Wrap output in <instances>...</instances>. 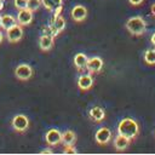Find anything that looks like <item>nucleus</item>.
Segmentation results:
<instances>
[{"label": "nucleus", "mask_w": 155, "mask_h": 155, "mask_svg": "<svg viewBox=\"0 0 155 155\" xmlns=\"http://www.w3.org/2000/svg\"><path fill=\"white\" fill-rule=\"evenodd\" d=\"M102 68H103V61H102L101 57L96 56V57H92V58L87 59L86 69L88 70L90 74H97L102 70Z\"/></svg>", "instance_id": "1a4fd4ad"}, {"label": "nucleus", "mask_w": 155, "mask_h": 155, "mask_svg": "<svg viewBox=\"0 0 155 155\" xmlns=\"http://www.w3.org/2000/svg\"><path fill=\"white\" fill-rule=\"evenodd\" d=\"M45 140L50 147H56L59 143H62V133L56 128H51L46 132Z\"/></svg>", "instance_id": "0eeeda50"}, {"label": "nucleus", "mask_w": 155, "mask_h": 155, "mask_svg": "<svg viewBox=\"0 0 155 155\" xmlns=\"http://www.w3.org/2000/svg\"><path fill=\"white\" fill-rule=\"evenodd\" d=\"M90 117L91 120H93L94 122H101L104 120L105 117V111L103 108L101 107H93L91 110H90Z\"/></svg>", "instance_id": "2eb2a0df"}, {"label": "nucleus", "mask_w": 155, "mask_h": 155, "mask_svg": "<svg viewBox=\"0 0 155 155\" xmlns=\"http://www.w3.org/2000/svg\"><path fill=\"white\" fill-rule=\"evenodd\" d=\"M4 1H5V0H4Z\"/></svg>", "instance_id": "2f4dec72"}, {"label": "nucleus", "mask_w": 155, "mask_h": 155, "mask_svg": "<svg viewBox=\"0 0 155 155\" xmlns=\"http://www.w3.org/2000/svg\"><path fill=\"white\" fill-rule=\"evenodd\" d=\"M117 134L124 136L128 138L130 140L136 139V137L139 134V125L136 120L131 117L122 119L117 125Z\"/></svg>", "instance_id": "f257e3e1"}, {"label": "nucleus", "mask_w": 155, "mask_h": 155, "mask_svg": "<svg viewBox=\"0 0 155 155\" xmlns=\"http://www.w3.org/2000/svg\"><path fill=\"white\" fill-rule=\"evenodd\" d=\"M17 23L16 18L11 15H1V28L2 29H8L11 28L12 25H15Z\"/></svg>", "instance_id": "6ab92c4d"}, {"label": "nucleus", "mask_w": 155, "mask_h": 155, "mask_svg": "<svg viewBox=\"0 0 155 155\" xmlns=\"http://www.w3.org/2000/svg\"><path fill=\"white\" fill-rule=\"evenodd\" d=\"M93 78L91 74H82L78 79V87L82 91H88L93 86Z\"/></svg>", "instance_id": "9b49d317"}, {"label": "nucleus", "mask_w": 155, "mask_h": 155, "mask_svg": "<svg viewBox=\"0 0 155 155\" xmlns=\"http://www.w3.org/2000/svg\"><path fill=\"white\" fill-rule=\"evenodd\" d=\"M27 2L28 0H13V5L17 10H22L27 7Z\"/></svg>", "instance_id": "4be33fe9"}, {"label": "nucleus", "mask_w": 155, "mask_h": 155, "mask_svg": "<svg viewBox=\"0 0 155 155\" xmlns=\"http://www.w3.org/2000/svg\"><path fill=\"white\" fill-rule=\"evenodd\" d=\"M75 142H76V134H75V132L68 130L64 133H62V143L64 145H74Z\"/></svg>", "instance_id": "f3484780"}, {"label": "nucleus", "mask_w": 155, "mask_h": 155, "mask_svg": "<svg viewBox=\"0 0 155 155\" xmlns=\"http://www.w3.org/2000/svg\"><path fill=\"white\" fill-rule=\"evenodd\" d=\"M53 44H54V38L51 35L42 34L39 38V47L41 51H50L52 48Z\"/></svg>", "instance_id": "f8f14e48"}, {"label": "nucleus", "mask_w": 155, "mask_h": 155, "mask_svg": "<svg viewBox=\"0 0 155 155\" xmlns=\"http://www.w3.org/2000/svg\"><path fill=\"white\" fill-rule=\"evenodd\" d=\"M34 12L28 10L27 7L25 8H22V10H18V13H17V17H16V21L19 25L24 27V25H28L33 22V18H34Z\"/></svg>", "instance_id": "423d86ee"}, {"label": "nucleus", "mask_w": 155, "mask_h": 155, "mask_svg": "<svg viewBox=\"0 0 155 155\" xmlns=\"http://www.w3.org/2000/svg\"><path fill=\"white\" fill-rule=\"evenodd\" d=\"M22 38H23V28L18 23H16L11 28L6 29V39L8 42H12V44L18 42Z\"/></svg>", "instance_id": "39448f33"}, {"label": "nucleus", "mask_w": 155, "mask_h": 155, "mask_svg": "<svg viewBox=\"0 0 155 155\" xmlns=\"http://www.w3.org/2000/svg\"><path fill=\"white\" fill-rule=\"evenodd\" d=\"M2 40H4V34H2V31L0 30V44L2 42Z\"/></svg>", "instance_id": "c85d7f7f"}, {"label": "nucleus", "mask_w": 155, "mask_h": 155, "mask_svg": "<svg viewBox=\"0 0 155 155\" xmlns=\"http://www.w3.org/2000/svg\"><path fill=\"white\" fill-rule=\"evenodd\" d=\"M41 0H28L27 2V8L30 10V11H38L40 7H41Z\"/></svg>", "instance_id": "412c9836"}, {"label": "nucleus", "mask_w": 155, "mask_h": 155, "mask_svg": "<svg viewBox=\"0 0 155 155\" xmlns=\"http://www.w3.org/2000/svg\"><path fill=\"white\" fill-rule=\"evenodd\" d=\"M87 59H88V57H87L85 53H82V52L76 53V54L74 56V61H73L75 68H76L78 70H84V69H86Z\"/></svg>", "instance_id": "4468645a"}, {"label": "nucleus", "mask_w": 155, "mask_h": 155, "mask_svg": "<svg viewBox=\"0 0 155 155\" xmlns=\"http://www.w3.org/2000/svg\"><path fill=\"white\" fill-rule=\"evenodd\" d=\"M50 24H51V25H53V27L57 29V31H58V33H61V31H63V30H64V28H65V19L63 18V16H62V15H59V16L52 17V19H51Z\"/></svg>", "instance_id": "dca6fc26"}, {"label": "nucleus", "mask_w": 155, "mask_h": 155, "mask_svg": "<svg viewBox=\"0 0 155 155\" xmlns=\"http://www.w3.org/2000/svg\"><path fill=\"white\" fill-rule=\"evenodd\" d=\"M63 154H76V149L73 147V145H64L63 150H62Z\"/></svg>", "instance_id": "5701e85b"}, {"label": "nucleus", "mask_w": 155, "mask_h": 155, "mask_svg": "<svg viewBox=\"0 0 155 155\" xmlns=\"http://www.w3.org/2000/svg\"><path fill=\"white\" fill-rule=\"evenodd\" d=\"M128 2L132 5V6H138L143 2V0H128Z\"/></svg>", "instance_id": "b1692460"}, {"label": "nucleus", "mask_w": 155, "mask_h": 155, "mask_svg": "<svg viewBox=\"0 0 155 155\" xmlns=\"http://www.w3.org/2000/svg\"><path fill=\"white\" fill-rule=\"evenodd\" d=\"M150 12H151V15L155 17V2L151 5V7H150Z\"/></svg>", "instance_id": "a878e982"}, {"label": "nucleus", "mask_w": 155, "mask_h": 155, "mask_svg": "<svg viewBox=\"0 0 155 155\" xmlns=\"http://www.w3.org/2000/svg\"><path fill=\"white\" fill-rule=\"evenodd\" d=\"M144 62L149 65H154L155 64V48H148L144 54H143Z\"/></svg>", "instance_id": "aec40b11"}, {"label": "nucleus", "mask_w": 155, "mask_h": 155, "mask_svg": "<svg viewBox=\"0 0 155 155\" xmlns=\"http://www.w3.org/2000/svg\"><path fill=\"white\" fill-rule=\"evenodd\" d=\"M125 25H126V29L128 30V33H131L134 36L143 35L147 30V22L140 16H134V17L128 18L126 21Z\"/></svg>", "instance_id": "f03ea898"}, {"label": "nucleus", "mask_w": 155, "mask_h": 155, "mask_svg": "<svg viewBox=\"0 0 155 155\" xmlns=\"http://www.w3.org/2000/svg\"><path fill=\"white\" fill-rule=\"evenodd\" d=\"M154 136H155V131H154Z\"/></svg>", "instance_id": "7c9ffc66"}, {"label": "nucleus", "mask_w": 155, "mask_h": 155, "mask_svg": "<svg viewBox=\"0 0 155 155\" xmlns=\"http://www.w3.org/2000/svg\"><path fill=\"white\" fill-rule=\"evenodd\" d=\"M4 5H5V1L4 0H0V11L4 8Z\"/></svg>", "instance_id": "cd10ccee"}, {"label": "nucleus", "mask_w": 155, "mask_h": 155, "mask_svg": "<svg viewBox=\"0 0 155 155\" xmlns=\"http://www.w3.org/2000/svg\"><path fill=\"white\" fill-rule=\"evenodd\" d=\"M87 17V8L82 5H75L71 10V18L75 22H82Z\"/></svg>", "instance_id": "9d476101"}, {"label": "nucleus", "mask_w": 155, "mask_h": 155, "mask_svg": "<svg viewBox=\"0 0 155 155\" xmlns=\"http://www.w3.org/2000/svg\"><path fill=\"white\" fill-rule=\"evenodd\" d=\"M15 76L21 81H27L33 76V68L29 64H18L15 69Z\"/></svg>", "instance_id": "20e7f679"}, {"label": "nucleus", "mask_w": 155, "mask_h": 155, "mask_svg": "<svg viewBox=\"0 0 155 155\" xmlns=\"http://www.w3.org/2000/svg\"><path fill=\"white\" fill-rule=\"evenodd\" d=\"M52 153H53L52 149H42V150L40 151V154H52Z\"/></svg>", "instance_id": "393cba45"}, {"label": "nucleus", "mask_w": 155, "mask_h": 155, "mask_svg": "<svg viewBox=\"0 0 155 155\" xmlns=\"http://www.w3.org/2000/svg\"><path fill=\"white\" fill-rule=\"evenodd\" d=\"M150 42H151V44L155 46V31L151 34V38H150Z\"/></svg>", "instance_id": "bb28decb"}, {"label": "nucleus", "mask_w": 155, "mask_h": 155, "mask_svg": "<svg viewBox=\"0 0 155 155\" xmlns=\"http://www.w3.org/2000/svg\"><path fill=\"white\" fill-rule=\"evenodd\" d=\"M94 139L98 144L101 145H105L110 142L111 139V131L107 127H101L99 130H97L96 134H94Z\"/></svg>", "instance_id": "6e6552de"}, {"label": "nucleus", "mask_w": 155, "mask_h": 155, "mask_svg": "<svg viewBox=\"0 0 155 155\" xmlns=\"http://www.w3.org/2000/svg\"><path fill=\"white\" fill-rule=\"evenodd\" d=\"M130 143H131V140H130L128 138H126V137H124V136L117 134V136L114 138L113 145H114V148H115L117 151H124V150H126V149L128 148Z\"/></svg>", "instance_id": "ddd939ff"}, {"label": "nucleus", "mask_w": 155, "mask_h": 155, "mask_svg": "<svg viewBox=\"0 0 155 155\" xmlns=\"http://www.w3.org/2000/svg\"><path fill=\"white\" fill-rule=\"evenodd\" d=\"M41 5L46 10L53 12L57 7H59V6L63 5V0H41Z\"/></svg>", "instance_id": "a211bd4d"}, {"label": "nucleus", "mask_w": 155, "mask_h": 155, "mask_svg": "<svg viewBox=\"0 0 155 155\" xmlns=\"http://www.w3.org/2000/svg\"><path fill=\"white\" fill-rule=\"evenodd\" d=\"M12 127L16 132L18 133H23L28 130L29 127V119L24 115V114H17L15 115V117L12 119Z\"/></svg>", "instance_id": "7ed1b4c3"}, {"label": "nucleus", "mask_w": 155, "mask_h": 155, "mask_svg": "<svg viewBox=\"0 0 155 155\" xmlns=\"http://www.w3.org/2000/svg\"><path fill=\"white\" fill-rule=\"evenodd\" d=\"M0 28H1V15H0Z\"/></svg>", "instance_id": "c756f323"}]
</instances>
